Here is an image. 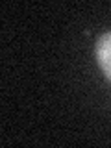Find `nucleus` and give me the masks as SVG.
I'll use <instances>...</instances> for the list:
<instances>
[{"label": "nucleus", "instance_id": "nucleus-1", "mask_svg": "<svg viewBox=\"0 0 111 148\" xmlns=\"http://www.w3.org/2000/svg\"><path fill=\"white\" fill-rule=\"evenodd\" d=\"M95 54H96L98 67L106 74V78L111 82V32H106V34H102L98 37Z\"/></svg>", "mask_w": 111, "mask_h": 148}]
</instances>
